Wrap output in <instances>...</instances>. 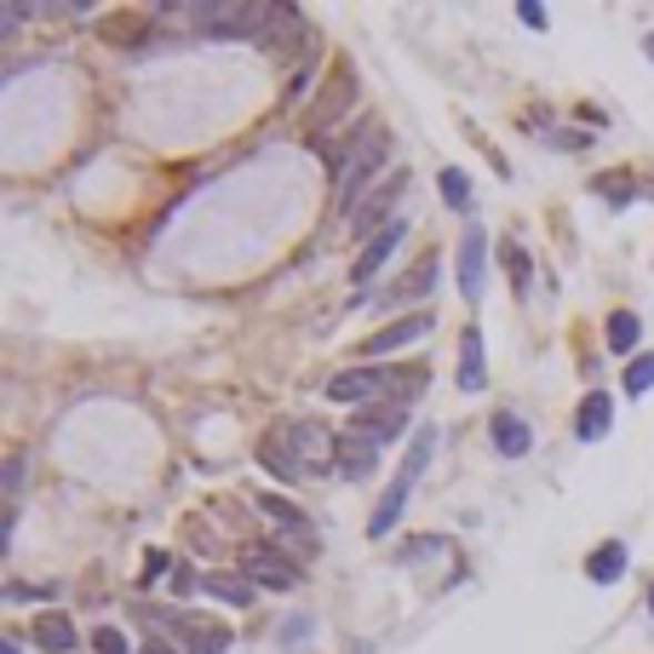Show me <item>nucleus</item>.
I'll return each instance as SVG.
<instances>
[{
    "mask_svg": "<svg viewBox=\"0 0 654 654\" xmlns=\"http://www.w3.org/2000/svg\"><path fill=\"white\" fill-rule=\"evenodd\" d=\"M373 465H379V447H373V442H362V436H344V442H339V471L351 476V482H362Z\"/></svg>",
    "mask_w": 654,
    "mask_h": 654,
    "instance_id": "6ab92c4d",
    "label": "nucleus"
},
{
    "mask_svg": "<svg viewBox=\"0 0 654 654\" xmlns=\"http://www.w3.org/2000/svg\"><path fill=\"white\" fill-rule=\"evenodd\" d=\"M436 190H442V201L454 207V213H465V207H471V179H465L460 167H442L436 172Z\"/></svg>",
    "mask_w": 654,
    "mask_h": 654,
    "instance_id": "5701e85b",
    "label": "nucleus"
},
{
    "mask_svg": "<svg viewBox=\"0 0 654 654\" xmlns=\"http://www.w3.org/2000/svg\"><path fill=\"white\" fill-rule=\"evenodd\" d=\"M138 654H179L172 643H161V637H150V643H138Z\"/></svg>",
    "mask_w": 654,
    "mask_h": 654,
    "instance_id": "c9c22d12",
    "label": "nucleus"
},
{
    "mask_svg": "<svg viewBox=\"0 0 654 654\" xmlns=\"http://www.w3.org/2000/svg\"><path fill=\"white\" fill-rule=\"evenodd\" d=\"M241 580L264 585V592H299V585H304L299 563H293V557H282V551H275V545H264V540L241 545Z\"/></svg>",
    "mask_w": 654,
    "mask_h": 654,
    "instance_id": "7ed1b4c3",
    "label": "nucleus"
},
{
    "mask_svg": "<svg viewBox=\"0 0 654 654\" xmlns=\"http://www.w3.org/2000/svg\"><path fill=\"white\" fill-rule=\"evenodd\" d=\"M402 184H408V179L396 172V179H391L385 190H379V195H368V201H362V213L351 219V230H356V235H368V230H373V235H379V230H391V224H385V213H391V201L402 195Z\"/></svg>",
    "mask_w": 654,
    "mask_h": 654,
    "instance_id": "4468645a",
    "label": "nucleus"
},
{
    "mask_svg": "<svg viewBox=\"0 0 654 654\" xmlns=\"http://www.w3.org/2000/svg\"><path fill=\"white\" fill-rule=\"evenodd\" d=\"M489 431H494V447H500V454H505V460H523V454H529V447H534V431L523 425V413H505V408H500Z\"/></svg>",
    "mask_w": 654,
    "mask_h": 654,
    "instance_id": "f8f14e48",
    "label": "nucleus"
},
{
    "mask_svg": "<svg viewBox=\"0 0 654 654\" xmlns=\"http://www.w3.org/2000/svg\"><path fill=\"white\" fill-rule=\"evenodd\" d=\"M402 235H408V224H402V219H391V230H379V235L368 241V253L351 264V275H356V282H368V275H379V270H385V259L402 248Z\"/></svg>",
    "mask_w": 654,
    "mask_h": 654,
    "instance_id": "9b49d317",
    "label": "nucleus"
},
{
    "mask_svg": "<svg viewBox=\"0 0 654 654\" xmlns=\"http://www.w3.org/2000/svg\"><path fill=\"white\" fill-rule=\"evenodd\" d=\"M0 482H7V494H18V482H23V460L18 454L7 460V476H0Z\"/></svg>",
    "mask_w": 654,
    "mask_h": 654,
    "instance_id": "72a5a7b5",
    "label": "nucleus"
},
{
    "mask_svg": "<svg viewBox=\"0 0 654 654\" xmlns=\"http://www.w3.org/2000/svg\"><path fill=\"white\" fill-rule=\"evenodd\" d=\"M385 155H391V138H385V127H368V132L356 138V144L339 155V195H333V201H339V207H351V195L373 179L379 167H385Z\"/></svg>",
    "mask_w": 654,
    "mask_h": 654,
    "instance_id": "f03ea898",
    "label": "nucleus"
},
{
    "mask_svg": "<svg viewBox=\"0 0 654 654\" xmlns=\"http://www.w3.org/2000/svg\"><path fill=\"white\" fill-rule=\"evenodd\" d=\"M201 592H213V597L230 603V608H248V603H253V585H248V580H230V574H207Z\"/></svg>",
    "mask_w": 654,
    "mask_h": 654,
    "instance_id": "4be33fe9",
    "label": "nucleus"
},
{
    "mask_svg": "<svg viewBox=\"0 0 654 654\" xmlns=\"http://www.w3.org/2000/svg\"><path fill=\"white\" fill-rule=\"evenodd\" d=\"M626 563H632V557H626V545H620V540H603V545L592 551V557H585V574H592L597 585H614L620 574H626Z\"/></svg>",
    "mask_w": 654,
    "mask_h": 654,
    "instance_id": "dca6fc26",
    "label": "nucleus"
},
{
    "mask_svg": "<svg viewBox=\"0 0 654 654\" xmlns=\"http://www.w3.org/2000/svg\"><path fill=\"white\" fill-rule=\"evenodd\" d=\"M482 282H489V230L465 224V235H460V293L476 304L482 299Z\"/></svg>",
    "mask_w": 654,
    "mask_h": 654,
    "instance_id": "39448f33",
    "label": "nucleus"
},
{
    "mask_svg": "<svg viewBox=\"0 0 654 654\" xmlns=\"http://www.w3.org/2000/svg\"><path fill=\"white\" fill-rule=\"evenodd\" d=\"M184 18L190 23H207L213 41H230V34H253L259 23H275V18H288V12L282 7H190Z\"/></svg>",
    "mask_w": 654,
    "mask_h": 654,
    "instance_id": "20e7f679",
    "label": "nucleus"
},
{
    "mask_svg": "<svg viewBox=\"0 0 654 654\" xmlns=\"http://www.w3.org/2000/svg\"><path fill=\"white\" fill-rule=\"evenodd\" d=\"M442 545H447L442 534H431V540H408V545H402V563H413V557H431V551H442Z\"/></svg>",
    "mask_w": 654,
    "mask_h": 654,
    "instance_id": "7c9ffc66",
    "label": "nucleus"
},
{
    "mask_svg": "<svg viewBox=\"0 0 654 654\" xmlns=\"http://www.w3.org/2000/svg\"><path fill=\"white\" fill-rule=\"evenodd\" d=\"M408 494H413V482L396 476L391 489H385V500H379V511L368 516V534H391V529L402 523V511H408Z\"/></svg>",
    "mask_w": 654,
    "mask_h": 654,
    "instance_id": "2eb2a0df",
    "label": "nucleus"
},
{
    "mask_svg": "<svg viewBox=\"0 0 654 654\" xmlns=\"http://www.w3.org/2000/svg\"><path fill=\"white\" fill-rule=\"evenodd\" d=\"M408 431V402H385V408H356V420H351V436H362V442H391V436H402Z\"/></svg>",
    "mask_w": 654,
    "mask_h": 654,
    "instance_id": "6e6552de",
    "label": "nucleus"
},
{
    "mask_svg": "<svg viewBox=\"0 0 654 654\" xmlns=\"http://www.w3.org/2000/svg\"><path fill=\"white\" fill-rule=\"evenodd\" d=\"M0 654H23V643H18V637L7 632V643H0Z\"/></svg>",
    "mask_w": 654,
    "mask_h": 654,
    "instance_id": "e433bc0d",
    "label": "nucleus"
},
{
    "mask_svg": "<svg viewBox=\"0 0 654 654\" xmlns=\"http://www.w3.org/2000/svg\"><path fill=\"white\" fill-rule=\"evenodd\" d=\"M505 264H511V282H516V288H529V253L516 248V241H505Z\"/></svg>",
    "mask_w": 654,
    "mask_h": 654,
    "instance_id": "cd10ccee",
    "label": "nucleus"
},
{
    "mask_svg": "<svg viewBox=\"0 0 654 654\" xmlns=\"http://www.w3.org/2000/svg\"><path fill=\"white\" fill-rule=\"evenodd\" d=\"M351 98H356V81H351V69H339V87H333V98L316 110V121H322V127H333V121H339V110H344Z\"/></svg>",
    "mask_w": 654,
    "mask_h": 654,
    "instance_id": "393cba45",
    "label": "nucleus"
},
{
    "mask_svg": "<svg viewBox=\"0 0 654 654\" xmlns=\"http://www.w3.org/2000/svg\"><path fill=\"white\" fill-rule=\"evenodd\" d=\"M282 442L293 447V460L299 465H328V454H333V431L328 425H316V420H293V425H282Z\"/></svg>",
    "mask_w": 654,
    "mask_h": 654,
    "instance_id": "0eeeda50",
    "label": "nucleus"
},
{
    "mask_svg": "<svg viewBox=\"0 0 654 654\" xmlns=\"http://www.w3.org/2000/svg\"><path fill=\"white\" fill-rule=\"evenodd\" d=\"M92 648H98V654H132V643H127L115 626H92Z\"/></svg>",
    "mask_w": 654,
    "mask_h": 654,
    "instance_id": "bb28decb",
    "label": "nucleus"
},
{
    "mask_svg": "<svg viewBox=\"0 0 654 654\" xmlns=\"http://www.w3.org/2000/svg\"><path fill=\"white\" fill-rule=\"evenodd\" d=\"M172 637L190 654H224L230 648V626H219V620H207V614H184L179 626H172Z\"/></svg>",
    "mask_w": 654,
    "mask_h": 654,
    "instance_id": "1a4fd4ad",
    "label": "nucleus"
},
{
    "mask_svg": "<svg viewBox=\"0 0 654 654\" xmlns=\"http://www.w3.org/2000/svg\"><path fill=\"white\" fill-rule=\"evenodd\" d=\"M637 316H632V310H614V316H608V351H620V356H626V351H637Z\"/></svg>",
    "mask_w": 654,
    "mask_h": 654,
    "instance_id": "b1692460",
    "label": "nucleus"
},
{
    "mask_svg": "<svg viewBox=\"0 0 654 654\" xmlns=\"http://www.w3.org/2000/svg\"><path fill=\"white\" fill-rule=\"evenodd\" d=\"M431 385V368L425 362H402V368H385V362H362V368H344L328 379V402H344V408H385V402H408Z\"/></svg>",
    "mask_w": 654,
    "mask_h": 654,
    "instance_id": "f257e3e1",
    "label": "nucleus"
},
{
    "mask_svg": "<svg viewBox=\"0 0 654 654\" xmlns=\"http://www.w3.org/2000/svg\"><path fill=\"white\" fill-rule=\"evenodd\" d=\"M259 511L270 516V523H282L288 534H310V516L293 500H282V494H259Z\"/></svg>",
    "mask_w": 654,
    "mask_h": 654,
    "instance_id": "aec40b11",
    "label": "nucleus"
},
{
    "mask_svg": "<svg viewBox=\"0 0 654 654\" xmlns=\"http://www.w3.org/2000/svg\"><path fill=\"white\" fill-rule=\"evenodd\" d=\"M608 425H614V396L608 391H592V396L580 402V413H574V436L580 442H603Z\"/></svg>",
    "mask_w": 654,
    "mask_h": 654,
    "instance_id": "9d476101",
    "label": "nucleus"
},
{
    "mask_svg": "<svg viewBox=\"0 0 654 654\" xmlns=\"http://www.w3.org/2000/svg\"><path fill=\"white\" fill-rule=\"evenodd\" d=\"M643 391H654V351L626 362V396H643Z\"/></svg>",
    "mask_w": 654,
    "mask_h": 654,
    "instance_id": "a878e982",
    "label": "nucleus"
},
{
    "mask_svg": "<svg viewBox=\"0 0 654 654\" xmlns=\"http://www.w3.org/2000/svg\"><path fill=\"white\" fill-rule=\"evenodd\" d=\"M259 465H264V471H275V476H282V482H293V476L304 471V465L293 460V447H288L282 436H270V442L259 447Z\"/></svg>",
    "mask_w": 654,
    "mask_h": 654,
    "instance_id": "412c9836",
    "label": "nucleus"
},
{
    "mask_svg": "<svg viewBox=\"0 0 654 654\" xmlns=\"http://www.w3.org/2000/svg\"><path fill=\"white\" fill-rule=\"evenodd\" d=\"M23 18H29V7H0V23H7V34H12Z\"/></svg>",
    "mask_w": 654,
    "mask_h": 654,
    "instance_id": "f704fd0d",
    "label": "nucleus"
},
{
    "mask_svg": "<svg viewBox=\"0 0 654 654\" xmlns=\"http://www.w3.org/2000/svg\"><path fill=\"white\" fill-rule=\"evenodd\" d=\"M454 379H460V391H482V385H489V362H482V333L476 328L460 333V368H454Z\"/></svg>",
    "mask_w": 654,
    "mask_h": 654,
    "instance_id": "ddd939ff",
    "label": "nucleus"
},
{
    "mask_svg": "<svg viewBox=\"0 0 654 654\" xmlns=\"http://www.w3.org/2000/svg\"><path fill=\"white\" fill-rule=\"evenodd\" d=\"M201 585H207V580H201V574H195L190 563H179V569H172V592H179V597H190V592H201Z\"/></svg>",
    "mask_w": 654,
    "mask_h": 654,
    "instance_id": "c756f323",
    "label": "nucleus"
},
{
    "mask_svg": "<svg viewBox=\"0 0 654 654\" xmlns=\"http://www.w3.org/2000/svg\"><path fill=\"white\" fill-rule=\"evenodd\" d=\"M34 643H41L47 654H76V626H69V620L63 614H41V620H34Z\"/></svg>",
    "mask_w": 654,
    "mask_h": 654,
    "instance_id": "a211bd4d",
    "label": "nucleus"
},
{
    "mask_svg": "<svg viewBox=\"0 0 654 654\" xmlns=\"http://www.w3.org/2000/svg\"><path fill=\"white\" fill-rule=\"evenodd\" d=\"M310 626H316V620H310V614H293V620H288V632H282V648H304Z\"/></svg>",
    "mask_w": 654,
    "mask_h": 654,
    "instance_id": "c85d7f7f",
    "label": "nucleus"
},
{
    "mask_svg": "<svg viewBox=\"0 0 654 654\" xmlns=\"http://www.w3.org/2000/svg\"><path fill=\"white\" fill-rule=\"evenodd\" d=\"M648 608H654V592H648Z\"/></svg>",
    "mask_w": 654,
    "mask_h": 654,
    "instance_id": "4c0bfd02",
    "label": "nucleus"
},
{
    "mask_svg": "<svg viewBox=\"0 0 654 654\" xmlns=\"http://www.w3.org/2000/svg\"><path fill=\"white\" fill-rule=\"evenodd\" d=\"M58 585L47 580V585H7V603H29V597H52Z\"/></svg>",
    "mask_w": 654,
    "mask_h": 654,
    "instance_id": "2f4dec72",
    "label": "nucleus"
},
{
    "mask_svg": "<svg viewBox=\"0 0 654 654\" xmlns=\"http://www.w3.org/2000/svg\"><path fill=\"white\" fill-rule=\"evenodd\" d=\"M431 310H413V316H402V322H391V328H379L368 344H362V356L368 362H379V356H391V351H402V344H413V339H425L431 333Z\"/></svg>",
    "mask_w": 654,
    "mask_h": 654,
    "instance_id": "423d86ee",
    "label": "nucleus"
},
{
    "mask_svg": "<svg viewBox=\"0 0 654 654\" xmlns=\"http://www.w3.org/2000/svg\"><path fill=\"white\" fill-rule=\"evenodd\" d=\"M516 18H523L529 29H545V7H534V0H523V7H516Z\"/></svg>",
    "mask_w": 654,
    "mask_h": 654,
    "instance_id": "473e14b6",
    "label": "nucleus"
},
{
    "mask_svg": "<svg viewBox=\"0 0 654 654\" xmlns=\"http://www.w3.org/2000/svg\"><path fill=\"white\" fill-rule=\"evenodd\" d=\"M436 275H442V264H436V259L413 264V270L402 275V282H391V288H385V299H391V304H402V299H425V293L436 288Z\"/></svg>",
    "mask_w": 654,
    "mask_h": 654,
    "instance_id": "f3484780",
    "label": "nucleus"
}]
</instances>
